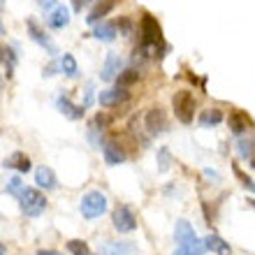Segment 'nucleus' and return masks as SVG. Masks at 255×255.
<instances>
[{
    "label": "nucleus",
    "instance_id": "1",
    "mask_svg": "<svg viewBox=\"0 0 255 255\" xmlns=\"http://www.w3.org/2000/svg\"><path fill=\"white\" fill-rule=\"evenodd\" d=\"M79 211L84 218L93 221V218H100L105 211H107V197L100 193V190H91L81 197L79 202Z\"/></svg>",
    "mask_w": 255,
    "mask_h": 255
},
{
    "label": "nucleus",
    "instance_id": "2",
    "mask_svg": "<svg viewBox=\"0 0 255 255\" xmlns=\"http://www.w3.org/2000/svg\"><path fill=\"white\" fill-rule=\"evenodd\" d=\"M174 242L181 246V249H190V251H197V253H204V242H200L197 239V235H195L193 225H190L188 221H179L174 228Z\"/></svg>",
    "mask_w": 255,
    "mask_h": 255
},
{
    "label": "nucleus",
    "instance_id": "3",
    "mask_svg": "<svg viewBox=\"0 0 255 255\" xmlns=\"http://www.w3.org/2000/svg\"><path fill=\"white\" fill-rule=\"evenodd\" d=\"M19 200H21V211L26 216H30V218H37L47 209V197L37 188H26L21 193Z\"/></svg>",
    "mask_w": 255,
    "mask_h": 255
},
{
    "label": "nucleus",
    "instance_id": "4",
    "mask_svg": "<svg viewBox=\"0 0 255 255\" xmlns=\"http://www.w3.org/2000/svg\"><path fill=\"white\" fill-rule=\"evenodd\" d=\"M172 107H174V116L183 126L193 123V114H195V100L190 91H179L172 100Z\"/></svg>",
    "mask_w": 255,
    "mask_h": 255
},
{
    "label": "nucleus",
    "instance_id": "5",
    "mask_svg": "<svg viewBox=\"0 0 255 255\" xmlns=\"http://www.w3.org/2000/svg\"><path fill=\"white\" fill-rule=\"evenodd\" d=\"M112 221H114L116 232H121V235H130V232H134V230H137V218H134L132 209L126 207V204H119V207L114 209Z\"/></svg>",
    "mask_w": 255,
    "mask_h": 255
},
{
    "label": "nucleus",
    "instance_id": "6",
    "mask_svg": "<svg viewBox=\"0 0 255 255\" xmlns=\"http://www.w3.org/2000/svg\"><path fill=\"white\" fill-rule=\"evenodd\" d=\"M160 40H162V33H160L158 21H155L151 14H144V16H141V47L144 49L155 47Z\"/></svg>",
    "mask_w": 255,
    "mask_h": 255
},
{
    "label": "nucleus",
    "instance_id": "7",
    "mask_svg": "<svg viewBox=\"0 0 255 255\" xmlns=\"http://www.w3.org/2000/svg\"><path fill=\"white\" fill-rule=\"evenodd\" d=\"M144 123H146V130L151 134H160V132H165V128H167V116H165L162 107H151L146 112Z\"/></svg>",
    "mask_w": 255,
    "mask_h": 255
},
{
    "label": "nucleus",
    "instance_id": "8",
    "mask_svg": "<svg viewBox=\"0 0 255 255\" xmlns=\"http://www.w3.org/2000/svg\"><path fill=\"white\" fill-rule=\"evenodd\" d=\"M130 98V93H128L126 88L116 86V88H107V91H102L100 95H98V102H100L102 107H119V105H123V102Z\"/></svg>",
    "mask_w": 255,
    "mask_h": 255
},
{
    "label": "nucleus",
    "instance_id": "9",
    "mask_svg": "<svg viewBox=\"0 0 255 255\" xmlns=\"http://www.w3.org/2000/svg\"><path fill=\"white\" fill-rule=\"evenodd\" d=\"M28 30H30V37H33L35 42H37V44H40V47H44L47 49V54H58V49H56V44L51 40H49V35L44 33V30H42L40 26H37V23H35L33 19H28Z\"/></svg>",
    "mask_w": 255,
    "mask_h": 255
},
{
    "label": "nucleus",
    "instance_id": "10",
    "mask_svg": "<svg viewBox=\"0 0 255 255\" xmlns=\"http://www.w3.org/2000/svg\"><path fill=\"white\" fill-rule=\"evenodd\" d=\"M102 155H105L107 165H121V162L128 158L123 146H119L116 141H105V144H102Z\"/></svg>",
    "mask_w": 255,
    "mask_h": 255
},
{
    "label": "nucleus",
    "instance_id": "11",
    "mask_svg": "<svg viewBox=\"0 0 255 255\" xmlns=\"http://www.w3.org/2000/svg\"><path fill=\"white\" fill-rule=\"evenodd\" d=\"M116 2H119V0H98V2L93 5V9L88 12L86 21H88V23H98L102 16H107V14L114 9Z\"/></svg>",
    "mask_w": 255,
    "mask_h": 255
},
{
    "label": "nucleus",
    "instance_id": "12",
    "mask_svg": "<svg viewBox=\"0 0 255 255\" xmlns=\"http://www.w3.org/2000/svg\"><path fill=\"white\" fill-rule=\"evenodd\" d=\"M47 23H49V28H54V30L65 28L67 23H70V9H67V7H63V5L54 7V9H51V14L47 16Z\"/></svg>",
    "mask_w": 255,
    "mask_h": 255
},
{
    "label": "nucleus",
    "instance_id": "13",
    "mask_svg": "<svg viewBox=\"0 0 255 255\" xmlns=\"http://www.w3.org/2000/svg\"><path fill=\"white\" fill-rule=\"evenodd\" d=\"M251 126H253V121H251L249 114L242 112V109H237V112L230 114V130L235 134H242V132H246V130H251Z\"/></svg>",
    "mask_w": 255,
    "mask_h": 255
},
{
    "label": "nucleus",
    "instance_id": "14",
    "mask_svg": "<svg viewBox=\"0 0 255 255\" xmlns=\"http://www.w3.org/2000/svg\"><path fill=\"white\" fill-rule=\"evenodd\" d=\"M100 253L102 255H132L134 246L126 242H107L100 246Z\"/></svg>",
    "mask_w": 255,
    "mask_h": 255
},
{
    "label": "nucleus",
    "instance_id": "15",
    "mask_svg": "<svg viewBox=\"0 0 255 255\" xmlns=\"http://www.w3.org/2000/svg\"><path fill=\"white\" fill-rule=\"evenodd\" d=\"M35 183H37L40 188H44V190H54L56 186H58L54 172H51L49 167H37V172H35Z\"/></svg>",
    "mask_w": 255,
    "mask_h": 255
},
{
    "label": "nucleus",
    "instance_id": "16",
    "mask_svg": "<svg viewBox=\"0 0 255 255\" xmlns=\"http://www.w3.org/2000/svg\"><path fill=\"white\" fill-rule=\"evenodd\" d=\"M204 246H207V251H211V253H216V255H230L232 253L230 244L225 242V239H221L218 235H209L207 239H204Z\"/></svg>",
    "mask_w": 255,
    "mask_h": 255
},
{
    "label": "nucleus",
    "instance_id": "17",
    "mask_svg": "<svg viewBox=\"0 0 255 255\" xmlns=\"http://www.w3.org/2000/svg\"><path fill=\"white\" fill-rule=\"evenodd\" d=\"M119 70H121V58L119 56H107V63H105V67H102V74H100V79L102 81H112L119 77Z\"/></svg>",
    "mask_w": 255,
    "mask_h": 255
},
{
    "label": "nucleus",
    "instance_id": "18",
    "mask_svg": "<svg viewBox=\"0 0 255 255\" xmlns=\"http://www.w3.org/2000/svg\"><path fill=\"white\" fill-rule=\"evenodd\" d=\"M58 109H61V114H65L67 119H72V121H77V119H81V116H84V109L77 107V105H72L65 95H61V98H58Z\"/></svg>",
    "mask_w": 255,
    "mask_h": 255
},
{
    "label": "nucleus",
    "instance_id": "19",
    "mask_svg": "<svg viewBox=\"0 0 255 255\" xmlns=\"http://www.w3.org/2000/svg\"><path fill=\"white\" fill-rule=\"evenodd\" d=\"M5 167H14V169H19V172H28V169H30V158H28L26 153L16 151V153H12L5 160Z\"/></svg>",
    "mask_w": 255,
    "mask_h": 255
},
{
    "label": "nucleus",
    "instance_id": "20",
    "mask_svg": "<svg viewBox=\"0 0 255 255\" xmlns=\"http://www.w3.org/2000/svg\"><path fill=\"white\" fill-rule=\"evenodd\" d=\"M116 35H119L116 33V23H98L93 30V37H98L102 42H114Z\"/></svg>",
    "mask_w": 255,
    "mask_h": 255
},
{
    "label": "nucleus",
    "instance_id": "21",
    "mask_svg": "<svg viewBox=\"0 0 255 255\" xmlns=\"http://www.w3.org/2000/svg\"><path fill=\"white\" fill-rule=\"evenodd\" d=\"M221 121H223V112H221V109H216V107L207 109V112H202V116H200V126L202 128L218 126Z\"/></svg>",
    "mask_w": 255,
    "mask_h": 255
},
{
    "label": "nucleus",
    "instance_id": "22",
    "mask_svg": "<svg viewBox=\"0 0 255 255\" xmlns=\"http://www.w3.org/2000/svg\"><path fill=\"white\" fill-rule=\"evenodd\" d=\"M137 79H139V72H137L134 67H128V70H123V72L116 77V86L128 88V86H132Z\"/></svg>",
    "mask_w": 255,
    "mask_h": 255
},
{
    "label": "nucleus",
    "instance_id": "23",
    "mask_svg": "<svg viewBox=\"0 0 255 255\" xmlns=\"http://www.w3.org/2000/svg\"><path fill=\"white\" fill-rule=\"evenodd\" d=\"M61 70L67 74V77H77V74H79V67H77V61H74L72 54H63V58H61Z\"/></svg>",
    "mask_w": 255,
    "mask_h": 255
},
{
    "label": "nucleus",
    "instance_id": "24",
    "mask_svg": "<svg viewBox=\"0 0 255 255\" xmlns=\"http://www.w3.org/2000/svg\"><path fill=\"white\" fill-rule=\"evenodd\" d=\"M67 251H70L72 255H91L88 244L81 242V239H72V242H67Z\"/></svg>",
    "mask_w": 255,
    "mask_h": 255
},
{
    "label": "nucleus",
    "instance_id": "25",
    "mask_svg": "<svg viewBox=\"0 0 255 255\" xmlns=\"http://www.w3.org/2000/svg\"><path fill=\"white\" fill-rule=\"evenodd\" d=\"M5 190L9 195H16V197H21V193H23L26 188H23V183H21L19 176H14V179H9V181H7V188Z\"/></svg>",
    "mask_w": 255,
    "mask_h": 255
},
{
    "label": "nucleus",
    "instance_id": "26",
    "mask_svg": "<svg viewBox=\"0 0 255 255\" xmlns=\"http://www.w3.org/2000/svg\"><path fill=\"white\" fill-rule=\"evenodd\" d=\"M235 176H237V179H239V181H242V186H244V188H249L251 193H255V181H253V179H251V176H246V174H244V172H242V169H239V167H235Z\"/></svg>",
    "mask_w": 255,
    "mask_h": 255
},
{
    "label": "nucleus",
    "instance_id": "27",
    "mask_svg": "<svg viewBox=\"0 0 255 255\" xmlns=\"http://www.w3.org/2000/svg\"><path fill=\"white\" fill-rule=\"evenodd\" d=\"M253 146H255L253 141L242 139L239 144H237V151H239V155H242V158H249V155L253 158V155H255V153H253Z\"/></svg>",
    "mask_w": 255,
    "mask_h": 255
},
{
    "label": "nucleus",
    "instance_id": "28",
    "mask_svg": "<svg viewBox=\"0 0 255 255\" xmlns=\"http://www.w3.org/2000/svg\"><path fill=\"white\" fill-rule=\"evenodd\" d=\"M158 158H160V172H167L169 165H172V160H169V151L167 148H160V151H158Z\"/></svg>",
    "mask_w": 255,
    "mask_h": 255
},
{
    "label": "nucleus",
    "instance_id": "29",
    "mask_svg": "<svg viewBox=\"0 0 255 255\" xmlns=\"http://www.w3.org/2000/svg\"><path fill=\"white\" fill-rule=\"evenodd\" d=\"M116 26H119V30H121L123 35H130V30H132V21L128 19V16H123V19H119Z\"/></svg>",
    "mask_w": 255,
    "mask_h": 255
},
{
    "label": "nucleus",
    "instance_id": "30",
    "mask_svg": "<svg viewBox=\"0 0 255 255\" xmlns=\"http://www.w3.org/2000/svg\"><path fill=\"white\" fill-rule=\"evenodd\" d=\"M172 255H202V253H197V251H190V249H181V246H179V249H176Z\"/></svg>",
    "mask_w": 255,
    "mask_h": 255
},
{
    "label": "nucleus",
    "instance_id": "31",
    "mask_svg": "<svg viewBox=\"0 0 255 255\" xmlns=\"http://www.w3.org/2000/svg\"><path fill=\"white\" fill-rule=\"evenodd\" d=\"M107 123H109V119H107V116H105V114H98V116H95V126L105 128V126H107Z\"/></svg>",
    "mask_w": 255,
    "mask_h": 255
},
{
    "label": "nucleus",
    "instance_id": "32",
    "mask_svg": "<svg viewBox=\"0 0 255 255\" xmlns=\"http://www.w3.org/2000/svg\"><path fill=\"white\" fill-rule=\"evenodd\" d=\"M86 2H88V0H72V9H74V12H81V7L86 5Z\"/></svg>",
    "mask_w": 255,
    "mask_h": 255
},
{
    "label": "nucleus",
    "instance_id": "33",
    "mask_svg": "<svg viewBox=\"0 0 255 255\" xmlns=\"http://www.w3.org/2000/svg\"><path fill=\"white\" fill-rule=\"evenodd\" d=\"M37 2H40V5H42V7H44V9H49V7L54 5L56 0H37Z\"/></svg>",
    "mask_w": 255,
    "mask_h": 255
},
{
    "label": "nucleus",
    "instance_id": "34",
    "mask_svg": "<svg viewBox=\"0 0 255 255\" xmlns=\"http://www.w3.org/2000/svg\"><path fill=\"white\" fill-rule=\"evenodd\" d=\"M37 255H61V253H56V251H40Z\"/></svg>",
    "mask_w": 255,
    "mask_h": 255
},
{
    "label": "nucleus",
    "instance_id": "35",
    "mask_svg": "<svg viewBox=\"0 0 255 255\" xmlns=\"http://www.w3.org/2000/svg\"><path fill=\"white\" fill-rule=\"evenodd\" d=\"M251 167L255 169V155H253V158H251Z\"/></svg>",
    "mask_w": 255,
    "mask_h": 255
},
{
    "label": "nucleus",
    "instance_id": "36",
    "mask_svg": "<svg viewBox=\"0 0 255 255\" xmlns=\"http://www.w3.org/2000/svg\"><path fill=\"white\" fill-rule=\"evenodd\" d=\"M251 204H253V207H255V200H251Z\"/></svg>",
    "mask_w": 255,
    "mask_h": 255
}]
</instances>
